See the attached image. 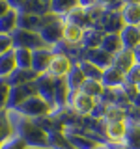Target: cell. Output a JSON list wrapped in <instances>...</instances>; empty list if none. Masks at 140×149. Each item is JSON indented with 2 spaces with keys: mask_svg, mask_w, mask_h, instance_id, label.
Listing matches in <instances>:
<instances>
[{
  "mask_svg": "<svg viewBox=\"0 0 140 149\" xmlns=\"http://www.w3.org/2000/svg\"><path fill=\"white\" fill-rule=\"evenodd\" d=\"M136 90H138V91H140V84H138V86H136Z\"/></svg>",
  "mask_w": 140,
  "mask_h": 149,
  "instance_id": "52",
  "label": "cell"
},
{
  "mask_svg": "<svg viewBox=\"0 0 140 149\" xmlns=\"http://www.w3.org/2000/svg\"><path fill=\"white\" fill-rule=\"evenodd\" d=\"M17 69H32V50L28 49H13Z\"/></svg>",
  "mask_w": 140,
  "mask_h": 149,
  "instance_id": "31",
  "label": "cell"
},
{
  "mask_svg": "<svg viewBox=\"0 0 140 149\" xmlns=\"http://www.w3.org/2000/svg\"><path fill=\"white\" fill-rule=\"evenodd\" d=\"M99 49L106 50V52L112 54V56H114L116 52H120V50L123 49L120 34H105V36H103V41H101V47H99Z\"/></svg>",
  "mask_w": 140,
  "mask_h": 149,
  "instance_id": "26",
  "label": "cell"
},
{
  "mask_svg": "<svg viewBox=\"0 0 140 149\" xmlns=\"http://www.w3.org/2000/svg\"><path fill=\"white\" fill-rule=\"evenodd\" d=\"M32 95H37L36 91V84H22V86L9 88V101H8V110H13L15 106H19L21 102H24L26 99H30Z\"/></svg>",
  "mask_w": 140,
  "mask_h": 149,
  "instance_id": "8",
  "label": "cell"
},
{
  "mask_svg": "<svg viewBox=\"0 0 140 149\" xmlns=\"http://www.w3.org/2000/svg\"><path fill=\"white\" fill-rule=\"evenodd\" d=\"M64 17L60 15H54V13H45L41 15V22H39V28H37V34L41 36V39L45 41L47 47L52 49L54 45H58L64 37Z\"/></svg>",
  "mask_w": 140,
  "mask_h": 149,
  "instance_id": "2",
  "label": "cell"
},
{
  "mask_svg": "<svg viewBox=\"0 0 140 149\" xmlns=\"http://www.w3.org/2000/svg\"><path fill=\"white\" fill-rule=\"evenodd\" d=\"M15 69H17V63H15V58H13V50L0 56V78L6 80Z\"/></svg>",
  "mask_w": 140,
  "mask_h": 149,
  "instance_id": "29",
  "label": "cell"
},
{
  "mask_svg": "<svg viewBox=\"0 0 140 149\" xmlns=\"http://www.w3.org/2000/svg\"><path fill=\"white\" fill-rule=\"evenodd\" d=\"M125 4H140V0H123Z\"/></svg>",
  "mask_w": 140,
  "mask_h": 149,
  "instance_id": "49",
  "label": "cell"
},
{
  "mask_svg": "<svg viewBox=\"0 0 140 149\" xmlns=\"http://www.w3.org/2000/svg\"><path fill=\"white\" fill-rule=\"evenodd\" d=\"M95 149H106V146H99V147H95Z\"/></svg>",
  "mask_w": 140,
  "mask_h": 149,
  "instance_id": "50",
  "label": "cell"
},
{
  "mask_svg": "<svg viewBox=\"0 0 140 149\" xmlns=\"http://www.w3.org/2000/svg\"><path fill=\"white\" fill-rule=\"evenodd\" d=\"M101 30L105 32V34H120L121 28H123V21H121V15L120 11H105L101 17V22H99Z\"/></svg>",
  "mask_w": 140,
  "mask_h": 149,
  "instance_id": "10",
  "label": "cell"
},
{
  "mask_svg": "<svg viewBox=\"0 0 140 149\" xmlns=\"http://www.w3.org/2000/svg\"><path fill=\"white\" fill-rule=\"evenodd\" d=\"M101 84L105 88H112V90H116V88H120V86H123V84H125V74L110 65V67L103 69Z\"/></svg>",
  "mask_w": 140,
  "mask_h": 149,
  "instance_id": "14",
  "label": "cell"
},
{
  "mask_svg": "<svg viewBox=\"0 0 140 149\" xmlns=\"http://www.w3.org/2000/svg\"><path fill=\"white\" fill-rule=\"evenodd\" d=\"M37 77H39V74H37L34 69H15V71L6 78V82H8L9 88H15V86H22V84L36 82Z\"/></svg>",
  "mask_w": 140,
  "mask_h": 149,
  "instance_id": "11",
  "label": "cell"
},
{
  "mask_svg": "<svg viewBox=\"0 0 140 149\" xmlns=\"http://www.w3.org/2000/svg\"><path fill=\"white\" fill-rule=\"evenodd\" d=\"M41 2H43V4H50V0H41Z\"/></svg>",
  "mask_w": 140,
  "mask_h": 149,
  "instance_id": "51",
  "label": "cell"
},
{
  "mask_svg": "<svg viewBox=\"0 0 140 149\" xmlns=\"http://www.w3.org/2000/svg\"><path fill=\"white\" fill-rule=\"evenodd\" d=\"M73 65L75 63L71 62L69 56H65L62 52H54L52 60H50V63H49V69H47V74H50L52 78H65Z\"/></svg>",
  "mask_w": 140,
  "mask_h": 149,
  "instance_id": "6",
  "label": "cell"
},
{
  "mask_svg": "<svg viewBox=\"0 0 140 149\" xmlns=\"http://www.w3.org/2000/svg\"><path fill=\"white\" fill-rule=\"evenodd\" d=\"M125 84H131V86H138L140 84V63H134L125 73Z\"/></svg>",
  "mask_w": 140,
  "mask_h": 149,
  "instance_id": "36",
  "label": "cell"
},
{
  "mask_svg": "<svg viewBox=\"0 0 140 149\" xmlns=\"http://www.w3.org/2000/svg\"><path fill=\"white\" fill-rule=\"evenodd\" d=\"M77 6H78L77 0H50V4H49L50 13L60 15V17H65L73 8H77Z\"/></svg>",
  "mask_w": 140,
  "mask_h": 149,
  "instance_id": "27",
  "label": "cell"
},
{
  "mask_svg": "<svg viewBox=\"0 0 140 149\" xmlns=\"http://www.w3.org/2000/svg\"><path fill=\"white\" fill-rule=\"evenodd\" d=\"M95 101L93 97L86 95L84 91L77 90V91H71L69 93V99H67V106L71 108L77 116H80V118H86V116L92 114L93 106H95Z\"/></svg>",
  "mask_w": 140,
  "mask_h": 149,
  "instance_id": "5",
  "label": "cell"
},
{
  "mask_svg": "<svg viewBox=\"0 0 140 149\" xmlns=\"http://www.w3.org/2000/svg\"><path fill=\"white\" fill-rule=\"evenodd\" d=\"M78 67L82 69V73H84V77L86 78H92V80H101V77H103V69H99L97 65H93L90 62H80L78 63Z\"/></svg>",
  "mask_w": 140,
  "mask_h": 149,
  "instance_id": "35",
  "label": "cell"
},
{
  "mask_svg": "<svg viewBox=\"0 0 140 149\" xmlns=\"http://www.w3.org/2000/svg\"><path fill=\"white\" fill-rule=\"evenodd\" d=\"M6 2L9 4V8H11V9H15V11H19V9H21L22 6H24V2H26V0H6Z\"/></svg>",
  "mask_w": 140,
  "mask_h": 149,
  "instance_id": "42",
  "label": "cell"
},
{
  "mask_svg": "<svg viewBox=\"0 0 140 149\" xmlns=\"http://www.w3.org/2000/svg\"><path fill=\"white\" fill-rule=\"evenodd\" d=\"M103 90H105V86L101 84V80H92V78H86V82H84L82 88H80V91H84L86 95L93 97V99H99Z\"/></svg>",
  "mask_w": 140,
  "mask_h": 149,
  "instance_id": "33",
  "label": "cell"
},
{
  "mask_svg": "<svg viewBox=\"0 0 140 149\" xmlns=\"http://www.w3.org/2000/svg\"><path fill=\"white\" fill-rule=\"evenodd\" d=\"M11 39H13V49L37 50V49L47 47L45 41L41 39V36L37 34V32H32V30H21V28H17L11 34Z\"/></svg>",
  "mask_w": 140,
  "mask_h": 149,
  "instance_id": "4",
  "label": "cell"
},
{
  "mask_svg": "<svg viewBox=\"0 0 140 149\" xmlns=\"http://www.w3.org/2000/svg\"><path fill=\"white\" fill-rule=\"evenodd\" d=\"M121 143H125L129 149H140V123L127 121V130H125Z\"/></svg>",
  "mask_w": 140,
  "mask_h": 149,
  "instance_id": "22",
  "label": "cell"
},
{
  "mask_svg": "<svg viewBox=\"0 0 140 149\" xmlns=\"http://www.w3.org/2000/svg\"><path fill=\"white\" fill-rule=\"evenodd\" d=\"M11 125H13V134L21 138L28 147H49V136L36 123V119L17 114V118L11 121Z\"/></svg>",
  "mask_w": 140,
  "mask_h": 149,
  "instance_id": "1",
  "label": "cell"
},
{
  "mask_svg": "<svg viewBox=\"0 0 140 149\" xmlns=\"http://www.w3.org/2000/svg\"><path fill=\"white\" fill-rule=\"evenodd\" d=\"M39 22H41V17H39V15L17 11V28H21V30L37 32V28H39Z\"/></svg>",
  "mask_w": 140,
  "mask_h": 149,
  "instance_id": "23",
  "label": "cell"
},
{
  "mask_svg": "<svg viewBox=\"0 0 140 149\" xmlns=\"http://www.w3.org/2000/svg\"><path fill=\"white\" fill-rule=\"evenodd\" d=\"M13 50V39L9 34H0V56Z\"/></svg>",
  "mask_w": 140,
  "mask_h": 149,
  "instance_id": "38",
  "label": "cell"
},
{
  "mask_svg": "<svg viewBox=\"0 0 140 149\" xmlns=\"http://www.w3.org/2000/svg\"><path fill=\"white\" fill-rule=\"evenodd\" d=\"M105 146L108 147V149H129L125 143H121V142H106Z\"/></svg>",
  "mask_w": 140,
  "mask_h": 149,
  "instance_id": "43",
  "label": "cell"
},
{
  "mask_svg": "<svg viewBox=\"0 0 140 149\" xmlns=\"http://www.w3.org/2000/svg\"><path fill=\"white\" fill-rule=\"evenodd\" d=\"M108 2H110V0H97V4H99V6H106Z\"/></svg>",
  "mask_w": 140,
  "mask_h": 149,
  "instance_id": "48",
  "label": "cell"
},
{
  "mask_svg": "<svg viewBox=\"0 0 140 149\" xmlns=\"http://www.w3.org/2000/svg\"><path fill=\"white\" fill-rule=\"evenodd\" d=\"M9 9H11V8H9V4L6 2V0H0V17H2L4 13H8Z\"/></svg>",
  "mask_w": 140,
  "mask_h": 149,
  "instance_id": "45",
  "label": "cell"
},
{
  "mask_svg": "<svg viewBox=\"0 0 140 149\" xmlns=\"http://www.w3.org/2000/svg\"><path fill=\"white\" fill-rule=\"evenodd\" d=\"M103 121H105V123H112V121H127V112H125V108H121V106L112 104V106L106 108V114H105V118H103Z\"/></svg>",
  "mask_w": 140,
  "mask_h": 149,
  "instance_id": "34",
  "label": "cell"
},
{
  "mask_svg": "<svg viewBox=\"0 0 140 149\" xmlns=\"http://www.w3.org/2000/svg\"><path fill=\"white\" fill-rule=\"evenodd\" d=\"M134 63H136L134 62V54H133V50H129V49H121L120 52H116L112 56V67H116L123 74L127 73Z\"/></svg>",
  "mask_w": 140,
  "mask_h": 149,
  "instance_id": "12",
  "label": "cell"
},
{
  "mask_svg": "<svg viewBox=\"0 0 140 149\" xmlns=\"http://www.w3.org/2000/svg\"><path fill=\"white\" fill-rule=\"evenodd\" d=\"M11 136H13V125H11L9 116H8V110L0 112V146H2L6 140H9Z\"/></svg>",
  "mask_w": 140,
  "mask_h": 149,
  "instance_id": "32",
  "label": "cell"
},
{
  "mask_svg": "<svg viewBox=\"0 0 140 149\" xmlns=\"http://www.w3.org/2000/svg\"><path fill=\"white\" fill-rule=\"evenodd\" d=\"M8 101H9V86L6 82L2 88H0V112L8 110Z\"/></svg>",
  "mask_w": 140,
  "mask_h": 149,
  "instance_id": "40",
  "label": "cell"
},
{
  "mask_svg": "<svg viewBox=\"0 0 140 149\" xmlns=\"http://www.w3.org/2000/svg\"><path fill=\"white\" fill-rule=\"evenodd\" d=\"M103 127H105L106 142H121L127 130V121H112V123L103 121Z\"/></svg>",
  "mask_w": 140,
  "mask_h": 149,
  "instance_id": "15",
  "label": "cell"
},
{
  "mask_svg": "<svg viewBox=\"0 0 140 149\" xmlns=\"http://www.w3.org/2000/svg\"><path fill=\"white\" fill-rule=\"evenodd\" d=\"M77 2H78V6H80V8L88 9V8L95 6V4H97V0H77Z\"/></svg>",
  "mask_w": 140,
  "mask_h": 149,
  "instance_id": "44",
  "label": "cell"
},
{
  "mask_svg": "<svg viewBox=\"0 0 140 149\" xmlns=\"http://www.w3.org/2000/svg\"><path fill=\"white\" fill-rule=\"evenodd\" d=\"M65 82H67V88L71 91H77L82 88V84L86 82V77H84L82 69L78 67V63H75L71 67V71L67 73V77H65Z\"/></svg>",
  "mask_w": 140,
  "mask_h": 149,
  "instance_id": "24",
  "label": "cell"
},
{
  "mask_svg": "<svg viewBox=\"0 0 140 149\" xmlns=\"http://www.w3.org/2000/svg\"><path fill=\"white\" fill-rule=\"evenodd\" d=\"M0 149H28V146H26V143L22 142L19 136H15V134H13L11 138L6 140V142L0 146Z\"/></svg>",
  "mask_w": 140,
  "mask_h": 149,
  "instance_id": "37",
  "label": "cell"
},
{
  "mask_svg": "<svg viewBox=\"0 0 140 149\" xmlns=\"http://www.w3.org/2000/svg\"><path fill=\"white\" fill-rule=\"evenodd\" d=\"M133 54H134V62L140 63V45H136V47L133 49Z\"/></svg>",
  "mask_w": 140,
  "mask_h": 149,
  "instance_id": "46",
  "label": "cell"
},
{
  "mask_svg": "<svg viewBox=\"0 0 140 149\" xmlns=\"http://www.w3.org/2000/svg\"><path fill=\"white\" fill-rule=\"evenodd\" d=\"M65 136H67L73 149H95V147H99V143L93 138H90L86 132H65Z\"/></svg>",
  "mask_w": 140,
  "mask_h": 149,
  "instance_id": "16",
  "label": "cell"
},
{
  "mask_svg": "<svg viewBox=\"0 0 140 149\" xmlns=\"http://www.w3.org/2000/svg\"><path fill=\"white\" fill-rule=\"evenodd\" d=\"M106 108H108L106 104H103L101 101H95V106H93L90 118H93V119H103V118H105V114H106Z\"/></svg>",
  "mask_w": 140,
  "mask_h": 149,
  "instance_id": "39",
  "label": "cell"
},
{
  "mask_svg": "<svg viewBox=\"0 0 140 149\" xmlns=\"http://www.w3.org/2000/svg\"><path fill=\"white\" fill-rule=\"evenodd\" d=\"M82 36H84L82 28H78V26H75V24H67V22H65V26H64V37H62L64 43H67V45H80L82 43Z\"/></svg>",
  "mask_w": 140,
  "mask_h": 149,
  "instance_id": "25",
  "label": "cell"
},
{
  "mask_svg": "<svg viewBox=\"0 0 140 149\" xmlns=\"http://www.w3.org/2000/svg\"><path fill=\"white\" fill-rule=\"evenodd\" d=\"M36 91H37V95L43 99L47 104L50 106V108H56L54 106V78L50 77V74H47V73H43V74H39V77L36 78Z\"/></svg>",
  "mask_w": 140,
  "mask_h": 149,
  "instance_id": "7",
  "label": "cell"
},
{
  "mask_svg": "<svg viewBox=\"0 0 140 149\" xmlns=\"http://www.w3.org/2000/svg\"><path fill=\"white\" fill-rule=\"evenodd\" d=\"M11 112H15L19 116H24V118H30V119H37V118L49 116L50 112H52V108H50L39 95H32L30 99H26L24 102H21L19 106H15Z\"/></svg>",
  "mask_w": 140,
  "mask_h": 149,
  "instance_id": "3",
  "label": "cell"
},
{
  "mask_svg": "<svg viewBox=\"0 0 140 149\" xmlns=\"http://www.w3.org/2000/svg\"><path fill=\"white\" fill-rule=\"evenodd\" d=\"M120 37L123 49L133 50L136 45H140V26H123L120 32Z\"/></svg>",
  "mask_w": 140,
  "mask_h": 149,
  "instance_id": "17",
  "label": "cell"
},
{
  "mask_svg": "<svg viewBox=\"0 0 140 149\" xmlns=\"http://www.w3.org/2000/svg\"><path fill=\"white\" fill-rule=\"evenodd\" d=\"M52 56H54V52H52V49H50V47H43V49L32 50V69H34L37 74L47 73Z\"/></svg>",
  "mask_w": 140,
  "mask_h": 149,
  "instance_id": "9",
  "label": "cell"
},
{
  "mask_svg": "<svg viewBox=\"0 0 140 149\" xmlns=\"http://www.w3.org/2000/svg\"><path fill=\"white\" fill-rule=\"evenodd\" d=\"M49 147L52 149H73L71 143H69L67 136H65L64 130H56V132H49Z\"/></svg>",
  "mask_w": 140,
  "mask_h": 149,
  "instance_id": "30",
  "label": "cell"
},
{
  "mask_svg": "<svg viewBox=\"0 0 140 149\" xmlns=\"http://www.w3.org/2000/svg\"><path fill=\"white\" fill-rule=\"evenodd\" d=\"M64 21L67 22V24H75V26L82 28V30H86V28L92 26V21H90V17H88V11L84 8H80V6L73 8L71 11L64 17Z\"/></svg>",
  "mask_w": 140,
  "mask_h": 149,
  "instance_id": "13",
  "label": "cell"
},
{
  "mask_svg": "<svg viewBox=\"0 0 140 149\" xmlns=\"http://www.w3.org/2000/svg\"><path fill=\"white\" fill-rule=\"evenodd\" d=\"M17 30V11L15 9H9L8 13H4L0 17V34H9Z\"/></svg>",
  "mask_w": 140,
  "mask_h": 149,
  "instance_id": "28",
  "label": "cell"
},
{
  "mask_svg": "<svg viewBox=\"0 0 140 149\" xmlns=\"http://www.w3.org/2000/svg\"><path fill=\"white\" fill-rule=\"evenodd\" d=\"M69 93H71V90L67 88L65 78H54V106L56 108L67 106Z\"/></svg>",
  "mask_w": 140,
  "mask_h": 149,
  "instance_id": "21",
  "label": "cell"
},
{
  "mask_svg": "<svg viewBox=\"0 0 140 149\" xmlns=\"http://www.w3.org/2000/svg\"><path fill=\"white\" fill-rule=\"evenodd\" d=\"M123 0H110V2L108 4H106V6H103V8H105V11H121V8H123Z\"/></svg>",
  "mask_w": 140,
  "mask_h": 149,
  "instance_id": "41",
  "label": "cell"
},
{
  "mask_svg": "<svg viewBox=\"0 0 140 149\" xmlns=\"http://www.w3.org/2000/svg\"><path fill=\"white\" fill-rule=\"evenodd\" d=\"M86 62L97 65L99 69H106L112 65V54H108L103 49H90L86 54Z\"/></svg>",
  "mask_w": 140,
  "mask_h": 149,
  "instance_id": "18",
  "label": "cell"
},
{
  "mask_svg": "<svg viewBox=\"0 0 140 149\" xmlns=\"http://www.w3.org/2000/svg\"><path fill=\"white\" fill-rule=\"evenodd\" d=\"M120 15L125 26H140V4H123Z\"/></svg>",
  "mask_w": 140,
  "mask_h": 149,
  "instance_id": "19",
  "label": "cell"
},
{
  "mask_svg": "<svg viewBox=\"0 0 140 149\" xmlns=\"http://www.w3.org/2000/svg\"><path fill=\"white\" fill-rule=\"evenodd\" d=\"M103 36H105V32L99 30V28L95 26H90L84 30V36H82V47L84 49H99L101 47V41H103Z\"/></svg>",
  "mask_w": 140,
  "mask_h": 149,
  "instance_id": "20",
  "label": "cell"
},
{
  "mask_svg": "<svg viewBox=\"0 0 140 149\" xmlns=\"http://www.w3.org/2000/svg\"><path fill=\"white\" fill-rule=\"evenodd\" d=\"M133 106H136V108H140V91L136 93V97L133 99Z\"/></svg>",
  "mask_w": 140,
  "mask_h": 149,
  "instance_id": "47",
  "label": "cell"
}]
</instances>
